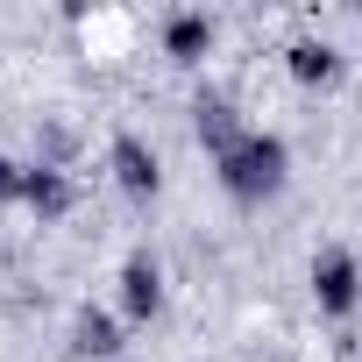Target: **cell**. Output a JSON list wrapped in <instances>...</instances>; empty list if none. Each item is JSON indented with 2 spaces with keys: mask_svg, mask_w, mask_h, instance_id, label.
<instances>
[{
  "mask_svg": "<svg viewBox=\"0 0 362 362\" xmlns=\"http://www.w3.org/2000/svg\"><path fill=\"white\" fill-rule=\"evenodd\" d=\"M114 177H121V192H128V199H156V185H163L156 156H149L135 135H114Z\"/></svg>",
  "mask_w": 362,
  "mask_h": 362,
  "instance_id": "4",
  "label": "cell"
},
{
  "mask_svg": "<svg viewBox=\"0 0 362 362\" xmlns=\"http://www.w3.org/2000/svg\"><path fill=\"white\" fill-rule=\"evenodd\" d=\"M22 185H29V170L15 156H0V199H22Z\"/></svg>",
  "mask_w": 362,
  "mask_h": 362,
  "instance_id": "9",
  "label": "cell"
},
{
  "mask_svg": "<svg viewBox=\"0 0 362 362\" xmlns=\"http://www.w3.org/2000/svg\"><path fill=\"white\" fill-rule=\"evenodd\" d=\"M71 334H78V341H71L78 355H114V348H121V327H114L107 313H93V305L78 313V327H71Z\"/></svg>",
  "mask_w": 362,
  "mask_h": 362,
  "instance_id": "5",
  "label": "cell"
},
{
  "mask_svg": "<svg viewBox=\"0 0 362 362\" xmlns=\"http://www.w3.org/2000/svg\"><path fill=\"white\" fill-rule=\"evenodd\" d=\"M206 43H214V22H206V15H177V22H170V50H177V57H199Z\"/></svg>",
  "mask_w": 362,
  "mask_h": 362,
  "instance_id": "7",
  "label": "cell"
},
{
  "mask_svg": "<svg viewBox=\"0 0 362 362\" xmlns=\"http://www.w3.org/2000/svg\"><path fill=\"white\" fill-rule=\"evenodd\" d=\"M121 313H128V320H156V313H163V270H156L149 249H135V256L121 263Z\"/></svg>",
  "mask_w": 362,
  "mask_h": 362,
  "instance_id": "3",
  "label": "cell"
},
{
  "mask_svg": "<svg viewBox=\"0 0 362 362\" xmlns=\"http://www.w3.org/2000/svg\"><path fill=\"white\" fill-rule=\"evenodd\" d=\"M291 71H298V78H334V57L305 43V50H291Z\"/></svg>",
  "mask_w": 362,
  "mask_h": 362,
  "instance_id": "8",
  "label": "cell"
},
{
  "mask_svg": "<svg viewBox=\"0 0 362 362\" xmlns=\"http://www.w3.org/2000/svg\"><path fill=\"white\" fill-rule=\"evenodd\" d=\"M22 199H29L36 214H64V206H71V185H64L57 170H43V163H36V170H29V185H22Z\"/></svg>",
  "mask_w": 362,
  "mask_h": 362,
  "instance_id": "6",
  "label": "cell"
},
{
  "mask_svg": "<svg viewBox=\"0 0 362 362\" xmlns=\"http://www.w3.org/2000/svg\"><path fill=\"white\" fill-rule=\"evenodd\" d=\"M355 298H362V263H355L348 249L313 256V305H320L327 320H348V313H355Z\"/></svg>",
  "mask_w": 362,
  "mask_h": 362,
  "instance_id": "2",
  "label": "cell"
},
{
  "mask_svg": "<svg viewBox=\"0 0 362 362\" xmlns=\"http://www.w3.org/2000/svg\"><path fill=\"white\" fill-rule=\"evenodd\" d=\"M214 163H221V185L235 192V199H270L277 185H284V142L277 135H263V128H242V135H228L221 149H214Z\"/></svg>",
  "mask_w": 362,
  "mask_h": 362,
  "instance_id": "1",
  "label": "cell"
}]
</instances>
